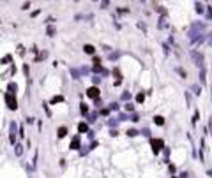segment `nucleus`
<instances>
[{"label":"nucleus","instance_id":"obj_6","mask_svg":"<svg viewBox=\"0 0 212 178\" xmlns=\"http://www.w3.org/2000/svg\"><path fill=\"white\" fill-rule=\"evenodd\" d=\"M85 51H87V53H94V46H88V44H87V46H85Z\"/></svg>","mask_w":212,"mask_h":178},{"label":"nucleus","instance_id":"obj_1","mask_svg":"<svg viewBox=\"0 0 212 178\" xmlns=\"http://www.w3.org/2000/svg\"><path fill=\"white\" fill-rule=\"evenodd\" d=\"M87 94H88V97H97V95H99V90H97V88H88Z\"/></svg>","mask_w":212,"mask_h":178},{"label":"nucleus","instance_id":"obj_2","mask_svg":"<svg viewBox=\"0 0 212 178\" xmlns=\"http://www.w3.org/2000/svg\"><path fill=\"white\" fill-rule=\"evenodd\" d=\"M152 145H154V150L157 152V150L163 146V141H159V139H154V141H152Z\"/></svg>","mask_w":212,"mask_h":178},{"label":"nucleus","instance_id":"obj_5","mask_svg":"<svg viewBox=\"0 0 212 178\" xmlns=\"http://www.w3.org/2000/svg\"><path fill=\"white\" fill-rule=\"evenodd\" d=\"M154 120H156V123H157V125H163V123H164V118H161V116H156Z\"/></svg>","mask_w":212,"mask_h":178},{"label":"nucleus","instance_id":"obj_3","mask_svg":"<svg viewBox=\"0 0 212 178\" xmlns=\"http://www.w3.org/2000/svg\"><path fill=\"white\" fill-rule=\"evenodd\" d=\"M78 146H80V139H78V138H74V139H72V143H71V148H72V150H76Z\"/></svg>","mask_w":212,"mask_h":178},{"label":"nucleus","instance_id":"obj_4","mask_svg":"<svg viewBox=\"0 0 212 178\" xmlns=\"http://www.w3.org/2000/svg\"><path fill=\"white\" fill-rule=\"evenodd\" d=\"M66 134H67V129H66V127H60V129H58V138H64Z\"/></svg>","mask_w":212,"mask_h":178}]
</instances>
